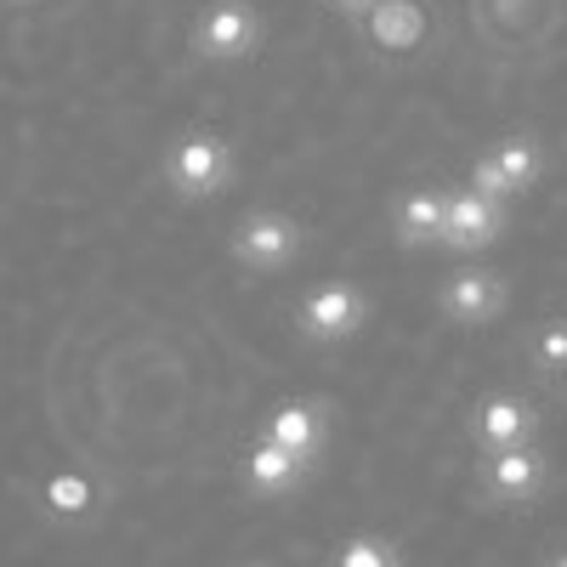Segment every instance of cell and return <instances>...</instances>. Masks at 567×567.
<instances>
[{"instance_id": "277c9868", "label": "cell", "mask_w": 567, "mask_h": 567, "mask_svg": "<svg viewBox=\"0 0 567 567\" xmlns=\"http://www.w3.org/2000/svg\"><path fill=\"white\" fill-rule=\"evenodd\" d=\"M477 494L494 511H534L550 494V454L539 443L488 449L477 460Z\"/></svg>"}, {"instance_id": "7a4b0ae2", "label": "cell", "mask_w": 567, "mask_h": 567, "mask_svg": "<svg viewBox=\"0 0 567 567\" xmlns=\"http://www.w3.org/2000/svg\"><path fill=\"white\" fill-rule=\"evenodd\" d=\"M301 250H307V227L290 210H278V205L245 210L239 221H233V233H227V256L239 261L250 278H278L284 267L301 261Z\"/></svg>"}, {"instance_id": "7c38bea8", "label": "cell", "mask_w": 567, "mask_h": 567, "mask_svg": "<svg viewBox=\"0 0 567 567\" xmlns=\"http://www.w3.org/2000/svg\"><path fill=\"white\" fill-rule=\"evenodd\" d=\"M358 29H363V40L374 45V52L414 58L425 45V34H432V12H425L420 0H374V12Z\"/></svg>"}, {"instance_id": "5b68a950", "label": "cell", "mask_w": 567, "mask_h": 567, "mask_svg": "<svg viewBox=\"0 0 567 567\" xmlns=\"http://www.w3.org/2000/svg\"><path fill=\"white\" fill-rule=\"evenodd\" d=\"M261 12L250 7V0H210V7L194 18V34H187V45H194L199 63H250L261 52Z\"/></svg>"}, {"instance_id": "30bf717a", "label": "cell", "mask_w": 567, "mask_h": 567, "mask_svg": "<svg viewBox=\"0 0 567 567\" xmlns=\"http://www.w3.org/2000/svg\"><path fill=\"white\" fill-rule=\"evenodd\" d=\"M465 432H471V443H477V454L511 449V443H534L539 437V409L523 392H488V398H477V409H471Z\"/></svg>"}, {"instance_id": "e0dca14e", "label": "cell", "mask_w": 567, "mask_h": 567, "mask_svg": "<svg viewBox=\"0 0 567 567\" xmlns=\"http://www.w3.org/2000/svg\"><path fill=\"white\" fill-rule=\"evenodd\" d=\"M329 7H336L341 18H352V23H363V18L374 12V0H329Z\"/></svg>"}, {"instance_id": "5bb4252c", "label": "cell", "mask_w": 567, "mask_h": 567, "mask_svg": "<svg viewBox=\"0 0 567 567\" xmlns=\"http://www.w3.org/2000/svg\"><path fill=\"white\" fill-rule=\"evenodd\" d=\"M523 363H528L534 381H545V386H561V381H567V318H561V312H556V318H539V323L528 329Z\"/></svg>"}, {"instance_id": "ac0fdd59", "label": "cell", "mask_w": 567, "mask_h": 567, "mask_svg": "<svg viewBox=\"0 0 567 567\" xmlns=\"http://www.w3.org/2000/svg\"><path fill=\"white\" fill-rule=\"evenodd\" d=\"M12 7H40V0H12Z\"/></svg>"}, {"instance_id": "9c48e42d", "label": "cell", "mask_w": 567, "mask_h": 567, "mask_svg": "<svg viewBox=\"0 0 567 567\" xmlns=\"http://www.w3.org/2000/svg\"><path fill=\"white\" fill-rule=\"evenodd\" d=\"M329 432H336V420H329V403L323 398H278L267 409V420H261V437L284 443L290 454H301L307 465L323 460Z\"/></svg>"}, {"instance_id": "ba28073f", "label": "cell", "mask_w": 567, "mask_h": 567, "mask_svg": "<svg viewBox=\"0 0 567 567\" xmlns=\"http://www.w3.org/2000/svg\"><path fill=\"white\" fill-rule=\"evenodd\" d=\"M511 307V284L505 272L471 261V267H454L443 284H437V312L454 323V329H488L499 312Z\"/></svg>"}, {"instance_id": "2e32d148", "label": "cell", "mask_w": 567, "mask_h": 567, "mask_svg": "<svg viewBox=\"0 0 567 567\" xmlns=\"http://www.w3.org/2000/svg\"><path fill=\"white\" fill-rule=\"evenodd\" d=\"M398 561H403V545L381 534H358L336 550V567H398Z\"/></svg>"}, {"instance_id": "6da1fadb", "label": "cell", "mask_w": 567, "mask_h": 567, "mask_svg": "<svg viewBox=\"0 0 567 567\" xmlns=\"http://www.w3.org/2000/svg\"><path fill=\"white\" fill-rule=\"evenodd\" d=\"M233 176H239V154L233 142L210 125H194V131H176V142L165 148V187L182 199V205H210L221 199Z\"/></svg>"}, {"instance_id": "d6986e66", "label": "cell", "mask_w": 567, "mask_h": 567, "mask_svg": "<svg viewBox=\"0 0 567 567\" xmlns=\"http://www.w3.org/2000/svg\"><path fill=\"white\" fill-rule=\"evenodd\" d=\"M561 403H567V381H561Z\"/></svg>"}, {"instance_id": "8992f818", "label": "cell", "mask_w": 567, "mask_h": 567, "mask_svg": "<svg viewBox=\"0 0 567 567\" xmlns=\"http://www.w3.org/2000/svg\"><path fill=\"white\" fill-rule=\"evenodd\" d=\"M471 182L483 187V194L494 199H528L534 187L545 182V142L534 131H511L499 136L488 154H477V165H471Z\"/></svg>"}, {"instance_id": "52a82bcc", "label": "cell", "mask_w": 567, "mask_h": 567, "mask_svg": "<svg viewBox=\"0 0 567 567\" xmlns=\"http://www.w3.org/2000/svg\"><path fill=\"white\" fill-rule=\"evenodd\" d=\"M505 227H511V205L483 194L477 182H465V187H449V216H443V250L454 256H483L505 239Z\"/></svg>"}, {"instance_id": "9a60e30c", "label": "cell", "mask_w": 567, "mask_h": 567, "mask_svg": "<svg viewBox=\"0 0 567 567\" xmlns=\"http://www.w3.org/2000/svg\"><path fill=\"white\" fill-rule=\"evenodd\" d=\"M45 511H52L58 523H85V516L97 511V488H91L85 477H69V471H63V477L45 483Z\"/></svg>"}, {"instance_id": "8fae6325", "label": "cell", "mask_w": 567, "mask_h": 567, "mask_svg": "<svg viewBox=\"0 0 567 567\" xmlns=\"http://www.w3.org/2000/svg\"><path fill=\"white\" fill-rule=\"evenodd\" d=\"M307 477H312V465L301 454H290L284 443H272V437H250L245 454H239V483L256 499H290Z\"/></svg>"}, {"instance_id": "4fadbf2b", "label": "cell", "mask_w": 567, "mask_h": 567, "mask_svg": "<svg viewBox=\"0 0 567 567\" xmlns=\"http://www.w3.org/2000/svg\"><path fill=\"white\" fill-rule=\"evenodd\" d=\"M443 216H449V187H403L392 199V239L403 250H432L443 245Z\"/></svg>"}, {"instance_id": "3957f363", "label": "cell", "mask_w": 567, "mask_h": 567, "mask_svg": "<svg viewBox=\"0 0 567 567\" xmlns=\"http://www.w3.org/2000/svg\"><path fill=\"white\" fill-rule=\"evenodd\" d=\"M374 307H369V290L352 278H323L296 301V336L312 341V347H347L369 329Z\"/></svg>"}]
</instances>
